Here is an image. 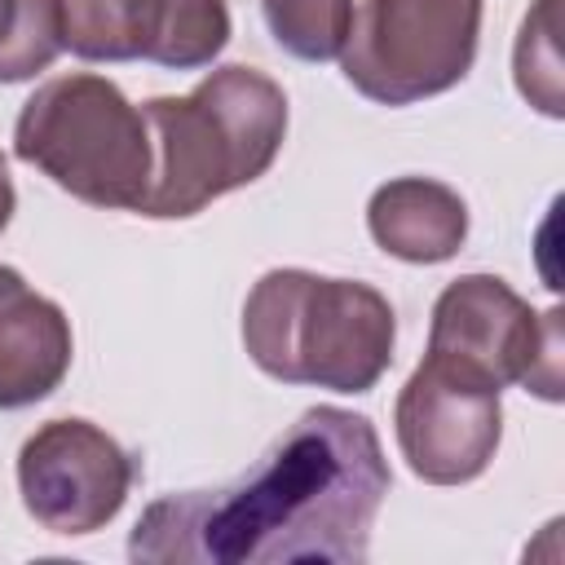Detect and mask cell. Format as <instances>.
<instances>
[{
  "mask_svg": "<svg viewBox=\"0 0 565 565\" xmlns=\"http://www.w3.org/2000/svg\"><path fill=\"white\" fill-rule=\"evenodd\" d=\"M477 35L481 0H366L353 13L340 66L362 97L411 106L472 71Z\"/></svg>",
  "mask_w": 565,
  "mask_h": 565,
  "instance_id": "5",
  "label": "cell"
},
{
  "mask_svg": "<svg viewBox=\"0 0 565 565\" xmlns=\"http://www.w3.org/2000/svg\"><path fill=\"white\" fill-rule=\"evenodd\" d=\"M393 305L353 278L269 269L243 300V349L282 384L371 393L393 366Z\"/></svg>",
  "mask_w": 565,
  "mask_h": 565,
  "instance_id": "3",
  "label": "cell"
},
{
  "mask_svg": "<svg viewBox=\"0 0 565 565\" xmlns=\"http://www.w3.org/2000/svg\"><path fill=\"white\" fill-rule=\"evenodd\" d=\"M516 88L530 106L561 119V84H556V44H552V0H539L521 22L516 40Z\"/></svg>",
  "mask_w": 565,
  "mask_h": 565,
  "instance_id": "14",
  "label": "cell"
},
{
  "mask_svg": "<svg viewBox=\"0 0 565 565\" xmlns=\"http://www.w3.org/2000/svg\"><path fill=\"white\" fill-rule=\"evenodd\" d=\"M393 486L366 415L309 406L230 486L154 499L128 539L137 565H362Z\"/></svg>",
  "mask_w": 565,
  "mask_h": 565,
  "instance_id": "1",
  "label": "cell"
},
{
  "mask_svg": "<svg viewBox=\"0 0 565 565\" xmlns=\"http://www.w3.org/2000/svg\"><path fill=\"white\" fill-rule=\"evenodd\" d=\"M71 318L13 265H0V411L44 402L71 371Z\"/></svg>",
  "mask_w": 565,
  "mask_h": 565,
  "instance_id": "10",
  "label": "cell"
},
{
  "mask_svg": "<svg viewBox=\"0 0 565 565\" xmlns=\"http://www.w3.org/2000/svg\"><path fill=\"white\" fill-rule=\"evenodd\" d=\"M62 53L57 0H0V84L35 79Z\"/></svg>",
  "mask_w": 565,
  "mask_h": 565,
  "instance_id": "13",
  "label": "cell"
},
{
  "mask_svg": "<svg viewBox=\"0 0 565 565\" xmlns=\"http://www.w3.org/2000/svg\"><path fill=\"white\" fill-rule=\"evenodd\" d=\"M22 508L49 534L110 525L132 490V455L88 419H49L18 450Z\"/></svg>",
  "mask_w": 565,
  "mask_h": 565,
  "instance_id": "8",
  "label": "cell"
},
{
  "mask_svg": "<svg viewBox=\"0 0 565 565\" xmlns=\"http://www.w3.org/2000/svg\"><path fill=\"white\" fill-rule=\"evenodd\" d=\"M366 230L380 252L406 265H441L468 238V203L433 177H393L366 203Z\"/></svg>",
  "mask_w": 565,
  "mask_h": 565,
  "instance_id": "11",
  "label": "cell"
},
{
  "mask_svg": "<svg viewBox=\"0 0 565 565\" xmlns=\"http://www.w3.org/2000/svg\"><path fill=\"white\" fill-rule=\"evenodd\" d=\"M13 154L40 168L71 199L119 212L141 207L154 172L141 106H132L115 79L93 71L57 75L22 102Z\"/></svg>",
  "mask_w": 565,
  "mask_h": 565,
  "instance_id": "4",
  "label": "cell"
},
{
  "mask_svg": "<svg viewBox=\"0 0 565 565\" xmlns=\"http://www.w3.org/2000/svg\"><path fill=\"white\" fill-rule=\"evenodd\" d=\"M13 207H18V190H13L9 163H4V154H0V234H4V225L13 221Z\"/></svg>",
  "mask_w": 565,
  "mask_h": 565,
  "instance_id": "15",
  "label": "cell"
},
{
  "mask_svg": "<svg viewBox=\"0 0 565 565\" xmlns=\"http://www.w3.org/2000/svg\"><path fill=\"white\" fill-rule=\"evenodd\" d=\"M154 146L137 216L181 221L212 199L265 177L287 137V93L256 66H216L185 97L141 106Z\"/></svg>",
  "mask_w": 565,
  "mask_h": 565,
  "instance_id": "2",
  "label": "cell"
},
{
  "mask_svg": "<svg viewBox=\"0 0 565 565\" xmlns=\"http://www.w3.org/2000/svg\"><path fill=\"white\" fill-rule=\"evenodd\" d=\"M260 13L274 44L300 62L340 57L353 26V0H260Z\"/></svg>",
  "mask_w": 565,
  "mask_h": 565,
  "instance_id": "12",
  "label": "cell"
},
{
  "mask_svg": "<svg viewBox=\"0 0 565 565\" xmlns=\"http://www.w3.org/2000/svg\"><path fill=\"white\" fill-rule=\"evenodd\" d=\"M62 49L84 62L212 66L230 44L225 0H57Z\"/></svg>",
  "mask_w": 565,
  "mask_h": 565,
  "instance_id": "9",
  "label": "cell"
},
{
  "mask_svg": "<svg viewBox=\"0 0 565 565\" xmlns=\"http://www.w3.org/2000/svg\"><path fill=\"white\" fill-rule=\"evenodd\" d=\"M428 353L499 393L521 384L561 402V309L534 313L494 274H463L437 296Z\"/></svg>",
  "mask_w": 565,
  "mask_h": 565,
  "instance_id": "6",
  "label": "cell"
},
{
  "mask_svg": "<svg viewBox=\"0 0 565 565\" xmlns=\"http://www.w3.org/2000/svg\"><path fill=\"white\" fill-rule=\"evenodd\" d=\"M393 433L406 468L428 486L477 481L503 437L499 388L424 353L393 406Z\"/></svg>",
  "mask_w": 565,
  "mask_h": 565,
  "instance_id": "7",
  "label": "cell"
}]
</instances>
